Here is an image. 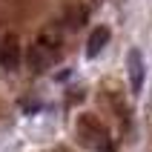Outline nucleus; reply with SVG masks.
Wrapping results in <instances>:
<instances>
[{"label":"nucleus","mask_w":152,"mask_h":152,"mask_svg":"<svg viewBox=\"0 0 152 152\" xmlns=\"http://www.w3.org/2000/svg\"><path fill=\"white\" fill-rule=\"evenodd\" d=\"M0 66L9 69V72H15L20 66V40L15 34H6L0 43Z\"/></svg>","instance_id":"obj_1"},{"label":"nucleus","mask_w":152,"mask_h":152,"mask_svg":"<svg viewBox=\"0 0 152 152\" xmlns=\"http://www.w3.org/2000/svg\"><path fill=\"white\" fill-rule=\"evenodd\" d=\"M126 69H129V86H132V92H141V86H144V58H141L138 49H129Z\"/></svg>","instance_id":"obj_2"},{"label":"nucleus","mask_w":152,"mask_h":152,"mask_svg":"<svg viewBox=\"0 0 152 152\" xmlns=\"http://www.w3.org/2000/svg\"><path fill=\"white\" fill-rule=\"evenodd\" d=\"M26 60H29V69H32V72H43V69L52 63V52H49L46 43H34V46H29Z\"/></svg>","instance_id":"obj_3"},{"label":"nucleus","mask_w":152,"mask_h":152,"mask_svg":"<svg viewBox=\"0 0 152 152\" xmlns=\"http://www.w3.org/2000/svg\"><path fill=\"white\" fill-rule=\"evenodd\" d=\"M106 40H109V29L106 26H98L92 34H89V43H86V55L89 58H98L103 52V46H106Z\"/></svg>","instance_id":"obj_4"},{"label":"nucleus","mask_w":152,"mask_h":152,"mask_svg":"<svg viewBox=\"0 0 152 152\" xmlns=\"http://www.w3.org/2000/svg\"><path fill=\"white\" fill-rule=\"evenodd\" d=\"M80 135H83V141L86 144H92L95 149H98V141H101V144H106V141H103V129L98 126V124H92V118H83L80 121Z\"/></svg>","instance_id":"obj_5"},{"label":"nucleus","mask_w":152,"mask_h":152,"mask_svg":"<svg viewBox=\"0 0 152 152\" xmlns=\"http://www.w3.org/2000/svg\"><path fill=\"white\" fill-rule=\"evenodd\" d=\"M83 17H86V9H83V6H72V9L66 12V26H69V29L83 26Z\"/></svg>","instance_id":"obj_6"}]
</instances>
